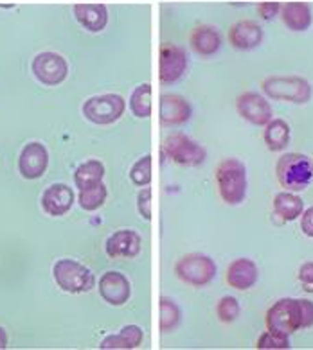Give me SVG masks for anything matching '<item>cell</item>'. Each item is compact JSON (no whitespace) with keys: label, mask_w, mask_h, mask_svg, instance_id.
I'll list each match as a JSON object with an SVG mask.
<instances>
[{"label":"cell","mask_w":313,"mask_h":350,"mask_svg":"<svg viewBox=\"0 0 313 350\" xmlns=\"http://www.w3.org/2000/svg\"><path fill=\"white\" fill-rule=\"evenodd\" d=\"M216 187L218 194L227 205H240L247 198V167L241 160L229 157L218 163L216 167Z\"/></svg>","instance_id":"cell-1"},{"label":"cell","mask_w":313,"mask_h":350,"mask_svg":"<svg viewBox=\"0 0 313 350\" xmlns=\"http://www.w3.org/2000/svg\"><path fill=\"white\" fill-rule=\"evenodd\" d=\"M275 176L284 191H304L313 182V159L304 153L281 154L275 165Z\"/></svg>","instance_id":"cell-2"},{"label":"cell","mask_w":313,"mask_h":350,"mask_svg":"<svg viewBox=\"0 0 313 350\" xmlns=\"http://www.w3.org/2000/svg\"><path fill=\"white\" fill-rule=\"evenodd\" d=\"M261 90L272 101L306 105L313 96L308 79L301 76H270L261 83Z\"/></svg>","instance_id":"cell-3"},{"label":"cell","mask_w":313,"mask_h":350,"mask_svg":"<svg viewBox=\"0 0 313 350\" xmlns=\"http://www.w3.org/2000/svg\"><path fill=\"white\" fill-rule=\"evenodd\" d=\"M53 277L58 288L71 295L88 293L96 286V277L92 273V269L73 259H60L54 264Z\"/></svg>","instance_id":"cell-4"},{"label":"cell","mask_w":313,"mask_h":350,"mask_svg":"<svg viewBox=\"0 0 313 350\" xmlns=\"http://www.w3.org/2000/svg\"><path fill=\"white\" fill-rule=\"evenodd\" d=\"M216 264L209 255L188 254L175 264V273L191 288H205L216 277Z\"/></svg>","instance_id":"cell-5"},{"label":"cell","mask_w":313,"mask_h":350,"mask_svg":"<svg viewBox=\"0 0 313 350\" xmlns=\"http://www.w3.org/2000/svg\"><path fill=\"white\" fill-rule=\"evenodd\" d=\"M126 101L119 94H101L92 96L83 103L82 113L92 124L108 126L114 124L125 116Z\"/></svg>","instance_id":"cell-6"},{"label":"cell","mask_w":313,"mask_h":350,"mask_svg":"<svg viewBox=\"0 0 313 350\" xmlns=\"http://www.w3.org/2000/svg\"><path fill=\"white\" fill-rule=\"evenodd\" d=\"M162 151L168 159L186 167H198L208 159L205 148L184 133L168 135L162 142Z\"/></svg>","instance_id":"cell-7"},{"label":"cell","mask_w":313,"mask_h":350,"mask_svg":"<svg viewBox=\"0 0 313 350\" xmlns=\"http://www.w3.org/2000/svg\"><path fill=\"white\" fill-rule=\"evenodd\" d=\"M301 321H303L301 298H281L270 307L265 317L268 331H277L288 336L301 329Z\"/></svg>","instance_id":"cell-8"},{"label":"cell","mask_w":313,"mask_h":350,"mask_svg":"<svg viewBox=\"0 0 313 350\" xmlns=\"http://www.w3.org/2000/svg\"><path fill=\"white\" fill-rule=\"evenodd\" d=\"M31 72L45 87H58L68 76V63L62 54L45 51L36 54L31 63Z\"/></svg>","instance_id":"cell-9"},{"label":"cell","mask_w":313,"mask_h":350,"mask_svg":"<svg viewBox=\"0 0 313 350\" xmlns=\"http://www.w3.org/2000/svg\"><path fill=\"white\" fill-rule=\"evenodd\" d=\"M188 53L175 44H162L159 58V77L164 85L177 83L188 70Z\"/></svg>","instance_id":"cell-10"},{"label":"cell","mask_w":313,"mask_h":350,"mask_svg":"<svg viewBox=\"0 0 313 350\" xmlns=\"http://www.w3.org/2000/svg\"><path fill=\"white\" fill-rule=\"evenodd\" d=\"M236 110L241 119H245L247 122L254 126H265L274 119L272 106L266 101V97L258 92H245V94L238 96Z\"/></svg>","instance_id":"cell-11"},{"label":"cell","mask_w":313,"mask_h":350,"mask_svg":"<svg viewBox=\"0 0 313 350\" xmlns=\"http://www.w3.org/2000/svg\"><path fill=\"white\" fill-rule=\"evenodd\" d=\"M49 167V151L42 142L25 144L18 157V173L24 180H38Z\"/></svg>","instance_id":"cell-12"},{"label":"cell","mask_w":313,"mask_h":350,"mask_svg":"<svg viewBox=\"0 0 313 350\" xmlns=\"http://www.w3.org/2000/svg\"><path fill=\"white\" fill-rule=\"evenodd\" d=\"M40 202H42V208L47 216L62 217L73 208L76 194L67 183H53L45 189Z\"/></svg>","instance_id":"cell-13"},{"label":"cell","mask_w":313,"mask_h":350,"mask_svg":"<svg viewBox=\"0 0 313 350\" xmlns=\"http://www.w3.org/2000/svg\"><path fill=\"white\" fill-rule=\"evenodd\" d=\"M99 295L110 306H125L132 297L130 280L119 271H106L99 278Z\"/></svg>","instance_id":"cell-14"},{"label":"cell","mask_w":313,"mask_h":350,"mask_svg":"<svg viewBox=\"0 0 313 350\" xmlns=\"http://www.w3.org/2000/svg\"><path fill=\"white\" fill-rule=\"evenodd\" d=\"M142 237L134 230H117L106 239L105 252L110 259H134L140 254Z\"/></svg>","instance_id":"cell-15"},{"label":"cell","mask_w":313,"mask_h":350,"mask_svg":"<svg viewBox=\"0 0 313 350\" xmlns=\"http://www.w3.org/2000/svg\"><path fill=\"white\" fill-rule=\"evenodd\" d=\"M193 116V106L179 94L160 96V122L164 126H182Z\"/></svg>","instance_id":"cell-16"},{"label":"cell","mask_w":313,"mask_h":350,"mask_svg":"<svg viewBox=\"0 0 313 350\" xmlns=\"http://www.w3.org/2000/svg\"><path fill=\"white\" fill-rule=\"evenodd\" d=\"M258 278H260L258 264L252 259H247V257L234 259L227 268V284L232 289H238V291H247V289L254 288L258 284Z\"/></svg>","instance_id":"cell-17"},{"label":"cell","mask_w":313,"mask_h":350,"mask_svg":"<svg viewBox=\"0 0 313 350\" xmlns=\"http://www.w3.org/2000/svg\"><path fill=\"white\" fill-rule=\"evenodd\" d=\"M265 33L252 20H240L229 29V44L238 51H254L263 44Z\"/></svg>","instance_id":"cell-18"},{"label":"cell","mask_w":313,"mask_h":350,"mask_svg":"<svg viewBox=\"0 0 313 350\" xmlns=\"http://www.w3.org/2000/svg\"><path fill=\"white\" fill-rule=\"evenodd\" d=\"M279 16L286 29L294 33H304L308 31L313 24V13L306 2H286L281 5Z\"/></svg>","instance_id":"cell-19"},{"label":"cell","mask_w":313,"mask_h":350,"mask_svg":"<svg viewBox=\"0 0 313 350\" xmlns=\"http://www.w3.org/2000/svg\"><path fill=\"white\" fill-rule=\"evenodd\" d=\"M189 44L200 58H211L222 47V36L212 25H198L189 36Z\"/></svg>","instance_id":"cell-20"},{"label":"cell","mask_w":313,"mask_h":350,"mask_svg":"<svg viewBox=\"0 0 313 350\" xmlns=\"http://www.w3.org/2000/svg\"><path fill=\"white\" fill-rule=\"evenodd\" d=\"M74 16L88 33H101L108 24V10L105 4H76Z\"/></svg>","instance_id":"cell-21"},{"label":"cell","mask_w":313,"mask_h":350,"mask_svg":"<svg viewBox=\"0 0 313 350\" xmlns=\"http://www.w3.org/2000/svg\"><path fill=\"white\" fill-rule=\"evenodd\" d=\"M145 340V332L139 325L130 323V325H125L117 334H110L103 338V341L99 343V349L103 350H112V349H125L132 350L140 347Z\"/></svg>","instance_id":"cell-22"},{"label":"cell","mask_w":313,"mask_h":350,"mask_svg":"<svg viewBox=\"0 0 313 350\" xmlns=\"http://www.w3.org/2000/svg\"><path fill=\"white\" fill-rule=\"evenodd\" d=\"M290 137H292V130L286 124V120L272 119L268 124H265L263 140H265L266 148L272 153H281V151L288 148Z\"/></svg>","instance_id":"cell-23"},{"label":"cell","mask_w":313,"mask_h":350,"mask_svg":"<svg viewBox=\"0 0 313 350\" xmlns=\"http://www.w3.org/2000/svg\"><path fill=\"white\" fill-rule=\"evenodd\" d=\"M274 206L275 216H279L283 221H295L301 217L304 211V202L301 200V196H297V192L283 191L277 192L272 202Z\"/></svg>","instance_id":"cell-24"},{"label":"cell","mask_w":313,"mask_h":350,"mask_svg":"<svg viewBox=\"0 0 313 350\" xmlns=\"http://www.w3.org/2000/svg\"><path fill=\"white\" fill-rule=\"evenodd\" d=\"M103 178H105V165L96 159L79 163L74 171V183L77 189H85L88 185L103 182Z\"/></svg>","instance_id":"cell-25"},{"label":"cell","mask_w":313,"mask_h":350,"mask_svg":"<svg viewBox=\"0 0 313 350\" xmlns=\"http://www.w3.org/2000/svg\"><path fill=\"white\" fill-rule=\"evenodd\" d=\"M106 196H108L106 185L103 182H97V183H94V185H88V187H85V189H79V194H77V203H79V206H82L83 211L94 212L105 205Z\"/></svg>","instance_id":"cell-26"},{"label":"cell","mask_w":313,"mask_h":350,"mask_svg":"<svg viewBox=\"0 0 313 350\" xmlns=\"http://www.w3.org/2000/svg\"><path fill=\"white\" fill-rule=\"evenodd\" d=\"M130 110L137 119L151 117V85L149 83H142L132 92Z\"/></svg>","instance_id":"cell-27"},{"label":"cell","mask_w":313,"mask_h":350,"mask_svg":"<svg viewBox=\"0 0 313 350\" xmlns=\"http://www.w3.org/2000/svg\"><path fill=\"white\" fill-rule=\"evenodd\" d=\"M180 307L168 297L160 298V331L171 332L180 323Z\"/></svg>","instance_id":"cell-28"},{"label":"cell","mask_w":313,"mask_h":350,"mask_svg":"<svg viewBox=\"0 0 313 350\" xmlns=\"http://www.w3.org/2000/svg\"><path fill=\"white\" fill-rule=\"evenodd\" d=\"M151 165H153V157L151 154H145L140 157L137 162L132 165L130 169V180L137 187H148L151 183Z\"/></svg>","instance_id":"cell-29"},{"label":"cell","mask_w":313,"mask_h":350,"mask_svg":"<svg viewBox=\"0 0 313 350\" xmlns=\"http://www.w3.org/2000/svg\"><path fill=\"white\" fill-rule=\"evenodd\" d=\"M240 302H238V298L234 297H222L218 300L216 304V314L220 318V321L223 323H232V321H236L238 317H240Z\"/></svg>","instance_id":"cell-30"},{"label":"cell","mask_w":313,"mask_h":350,"mask_svg":"<svg viewBox=\"0 0 313 350\" xmlns=\"http://www.w3.org/2000/svg\"><path fill=\"white\" fill-rule=\"evenodd\" d=\"M288 334L277 331H266L260 336V340L255 343V349H290Z\"/></svg>","instance_id":"cell-31"},{"label":"cell","mask_w":313,"mask_h":350,"mask_svg":"<svg viewBox=\"0 0 313 350\" xmlns=\"http://www.w3.org/2000/svg\"><path fill=\"white\" fill-rule=\"evenodd\" d=\"M137 211H139L140 217H145L146 221H151V189L145 187L140 189L139 194H137Z\"/></svg>","instance_id":"cell-32"},{"label":"cell","mask_w":313,"mask_h":350,"mask_svg":"<svg viewBox=\"0 0 313 350\" xmlns=\"http://www.w3.org/2000/svg\"><path fill=\"white\" fill-rule=\"evenodd\" d=\"M299 282L306 293H313V262H304L299 268Z\"/></svg>","instance_id":"cell-33"},{"label":"cell","mask_w":313,"mask_h":350,"mask_svg":"<svg viewBox=\"0 0 313 350\" xmlns=\"http://www.w3.org/2000/svg\"><path fill=\"white\" fill-rule=\"evenodd\" d=\"M279 2H261V4L258 5V15L263 20H274L275 16H279Z\"/></svg>","instance_id":"cell-34"},{"label":"cell","mask_w":313,"mask_h":350,"mask_svg":"<svg viewBox=\"0 0 313 350\" xmlns=\"http://www.w3.org/2000/svg\"><path fill=\"white\" fill-rule=\"evenodd\" d=\"M301 311H303V321L301 329H310L313 327V302L308 298H301Z\"/></svg>","instance_id":"cell-35"},{"label":"cell","mask_w":313,"mask_h":350,"mask_svg":"<svg viewBox=\"0 0 313 350\" xmlns=\"http://www.w3.org/2000/svg\"><path fill=\"white\" fill-rule=\"evenodd\" d=\"M301 230L306 237L313 239V205L304 208L301 214Z\"/></svg>","instance_id":"cell-36"},{"label":"cell","mask_w":313,"mask_h":350,"mask_svg":"<svg viewBox=\"0 0 313 350\" xmlns=\"http://www.w3.org/2000/svg\"><path fill=\"white\" fill-rule=\"evenodd\" d=\"M8 343H10L8 332L4 331V327H0V350L8 349Z\"/></svg>","instance_id":"cell-37"}]
</instances>
